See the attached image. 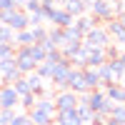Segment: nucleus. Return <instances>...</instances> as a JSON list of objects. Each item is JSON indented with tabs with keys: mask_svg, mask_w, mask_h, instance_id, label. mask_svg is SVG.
Segmentation results:
<instances>
[{
	"mask_svg": "<svg viewBox=\"0 0 125 125\" xmlns=\"http://www.w3.org/2000/svg\"><path fill=\"white\" fill-rule=\"evenodd\" d=\"M83 100L90 105V110L95 113V115H105L108 118V113H110V108L115 105V103H110L108 98H105V93H103V88H95V90H90V93H85V95H80Z\"/></svg>",
	"mask_w": 125,
	"mask_h": 125,
	"instance_id": "f257e3e1",
	"label": "nucleus"
},
{
	"mask_svg": "<svg viewBox=\"0 0 125 125\" xmlns=\"http://www.w3.org/2000/svg\"><path fill=\"white\" fill-rule=\"evenodd\" d=\"M90 125H105V115H93Z\"/></svg>",
	"mask_w": 125,
	"mask_h": 125,
	"instance_id": "72a5a7b5",
	"label": "nucleus"
},
{
	"mask_svg": "<svg viewBox=\"0 0 125 125\" xmlns=\"http://www.w3.org/2000/svg\"><path fill=\"white\" fill-rule=\"evenodd\" d=\"M0 23L13 28V33H18V30H25L30 28L28 23V13L23 8H13V10H0Z\"/></svg>",
	"mask_w": 125,
	"mask_h": 125,
	"instance_id": "f03ea898",
	"label": "nucleus"
},
{
	"mask_svg": "<svg viewBox=\"0 0 125 125\" xmlns=\"http://www.w3.org/2000/svg\"><path fill=\"white\" fill-rule=\"evenodd\" d=\"M53 125H83L75 110H55Z\"/></svg>",
	"mask_w": 125,
	"mask_h": 125,
	"instance_id": "ddd939ff",
	"label": "nucleus"
},
{
	"mask_svg": "<svg viewBox=\"0 0 125 125\" xmlns=\"http://www.w3.org/2000/svg\"><path fill=\"white\" fill-rule=\"evenodd\" d=\"M103 62H108L105 48H88V55H85V68H100Z\"/></svg>",
	"mask_w": 125,
	"mask_h": 125,
	"instance_id": "9b49d317",
	"label": "nucleus"
},
{
	"mask_svg": "<svg viewBox=\"0 0 125 125\" xmlns=\"http://www.w3.org/2000/svg\"><path fill=\"white\" fill-rule=\"evenodd\" d=\"M13 53H15V45H0V60H3V58H10Z\"/></svg>",
	"mask_w": 125,
	"mask_h": 125,
	"instance_id": "473e14b6",
	"label": "nucleus"
},
{
	"mask_svg": "<svg viewBox=\"0 0 125 125\" xmlns=\"http://www.w3.org/2000/svg\"><path fill=\"white\" fill-rule=\"evenodd\" d=\"M13 0H0V10H13Z\"/></svg>",
	"mask_w": 125,
	"mask_h": 125,
	"instance_id": "f704fd0d",
	"label": "nucleus"
},
{
	"mask_svg": "<svg viewBox=\"0 0 125 125\" xmlns=\"http://www.w3.org/2000/svg\"><path fill=\"white\" fill-rule=\"evenodd\" d=\"M30 33H33V40H35V43H40V40L48 38V28H45V25H30Z\"/></svg>",
	"mask_w": 125,
	"mask_h": 125,
	"instance_id": "cd10ccee",
	"label": "nucleus"
},
{
	"mask_svg": "<svg viewBox=\"0 0 125 125\" xmlns=\"http://www.w3.org/2000/svg\"><path fill=\"white\" fill-rule=\"evenodd\" d=\"M68 90H73L75 95H85V93H90L88 85H85V80H83V68H75V65L70 68V75H68Z\"/></svg>",
	"mask_w": 125,
	"mask_h": 125,
	"instance_id": "0eeeda50",
	"label": "nucleus"
},
{
	"mask_svg": "<svg viewBox=\"0 0 125 125\" xmlns=\"http://www.w3.org/2000/svg\"><path fill=\"white\" fill-rule=\"evenodd\" d=\"M120 13H125V0H120V3L115 5V18H118Z\"/></svg>",
	"mask_w": 125,
	"mask_h": 125,
	"instance_id": "c9c22d12",
	"label": "nucleus"
},
{
	"mask_svg": "<svg viewBox=\"0 0 125 125\" xmlns=\"http://www.w3.org/2000/svg\"><path fill=\"white\" fill-rule=\"evenodd\" d=\"M78 98L80 95H75L73 90H58V95L53 98L55 100V110H75Z\"/></svg>",
	"mask_w": 125,
	"mask_h": 125,
	"instance_id": "6e6552de",
	"label": "nucleus"
},
{
	"mask_svg": "<svg viewBox=\"0 0 125 125\" xmlns=\"http://www.w3.org/2000/svg\"><path fill=\"white\" fill-rule=\"evenodd\" d=\"M62 38H65V45H68V43H80V40H83V35H80L73 25H70V28H62Z\"/></svg>",
	"mask_w": 125,
	"mask_h": 125,
	"instance_id": "a878e982",
	"label": "nucleus"
},
{
	"mask_svg": "<svg viewBox=\"0 0 125 125\" xmlns=\"http://www.w3.org/2000/svg\"><path fill=\"white\" fill-rule=\"evenodd\" d=\"M10 85H13V90L18 93V98H23V95H28V93H30V88H28V80H25V75H23V78H18L15 83H10Z\"/></svg>",
	"mask_w": 125,
	"mask_h": 125,
	"instance_id": "bb28decb",
	"label": "nucleus"
},
{
	"mask_svg": "<svg viewBox=\"0 0 125 125\" xmlns=\"http://www.w3.org/2000/svg\"><path fill=\"white\" fill-rule=\"evenodd\" d=\"M0 125H5V123H0Z\"/></svg>",
	"mask_w": 125,
	"mask_h": 125,
	"instance_id": "79ce46f5",
	"label": "nucleus"
},
{
	"mask_svg": "<svg viewBox=\"0 0 125 125\" xmlns=\"http://www.w3.org/2000/svg\"><path fill=\"white\" fill-rule=\"evenodd\" d=\"M95 70H98V78H100V88H105V85H110V83H115V78H113V70H110L108 62H103V65L95 68Z\"/></svg>",
	"mask_w": 125,
	"mask_h": 125,
	"instance_id": "aec40b11",
	"label": "nucleus"
},
{
	"mask_svg": "<svg viewBox=\"0 0 125 125\" xmlns=\"http://www.w3.org/2000/svg\"><path fill=\"white\" fill-rule=\"evenodd\" d=\"M90 15L98 20V23H108V20L115 18V5H110L108 0H93Z\"/></svg>",
	"mask_w": 125,
	"mask_h": 125,
	"instance_id": "39448f33",
	"label": "nucleus"
},
{
	"mask_svg": "<svg viewBox=\"0 0 125 125\" xmlns=\"http://www.w3.org/2000/svg\"><path fill=\"white\" fill-rule=\"evenodd\" d=\"M13 115H15V110H5V108H0V123L10 125V120H13Z\"/></svg>",
	"mask_w": 125,
	"mask_h": 125,
	"instance_id": "2f4dec72",
	"label": "nucleus"
},
{
	"mask_svg": "<svg viewBox=\"0 0 125 125\" xmlns=\"http://www.w3.org/2000/svg\"><path fill=\"white\" fill-rule=\"evenodd\" d=\"M35 100H38V95H33V93H28V95H23V98H20V105H23L25 110H30V108L35 105Z\"/></svg>",
	"mask_w": 125,
	"mask_h": 125,
	"instance_id": "c756f323",
	"label": "nucleus"
},
{
	"mask_svg": "<svg viewBox=\"0 0 125 125\" xmlns=\"http://www.w3.org/2000/svg\"><path fill=\"white\" fill-rule=\"evenodd\" d=\"M95 25H100V23H98V20L93 18L90 13H88V15H80V18H75V20H73V28H75L80 35H85L88 30H93Z\"/></svg>",
	"mask_w": 125,
	"mask_h": 125,
	"instance_id": "2eb2a0df",
	"label": "nucleus"
},
{
	"mask_svg": "<svg viewBox=\"0 0 125 125\" xmlns=\"http://www.w3.org/2000/svg\"><path fill=\"white\" fill-rule=\"evenodd\" d=\"M108 3H110V5H118V3H120V0H108Z\"/></svg>",
	"mask_w": 125,
	"mask_h": 125,
	"instance_id": "a19ab883",
	"label": "nucleus"
},
{
	"mask_svg": "<svg viewBox=\"0 0 125 125\" xmlns=\"http://www.w3.org/2000/svg\"><path fill=\"white\" fill-rule=\"evenodd\" d=\"M58 3H60V5H62V8H65V5H68V3H73V0H58Z\"/></svg>",
	"mask_w": 125,
	"mask_h": 125,
	"instance_id": "ea45409f",
	"label": "nucleus"
},
{
	"mask_svg": "<svg viewBox=\"0 0 125 125\" xmlns=\"http://www.w3.org/2000/svg\"><path fill=\"white\" fill-rule=\"evenodd\" d=\"M23 10H25L28 15L30 13H38V10H40V0H28V3L23 5Z\"/></svg>",
	"mask_w": 125,
	"mask_h": 125,
	"instance_id": "7c9ffc66",
	"label": "nucleus"
},
{
	"mask_svg": "<svg viewBox=\"0 0 125 125\" xmlns=\"http://www.w3.org/2000/svg\"><path fill=\"white\" fill-rule=\"evenodd\" d=\"M105 30H108V35L113 38V40H118L123 33H125V28L118 23V18H113V20H108V23H105Z\"/></svg>",
	"mask_w": 125,
	"mask_h": 125,
	"instance_id": "4be33fe9",
	"label": "nucleus"
},
{
	"mask_svg": "<svg viewBox=\"0 0 125 125\" xmlns=\"http://www.w3.org/2000/svg\"><path fill=\"white\" fill-rule=\"evenodd\" d=\"M28 50H30V58H33L35 62H43L45 60V55H48V50L40 45V43H33V45H28Z\"/></svg>",
	"mask_w": 125,
	"mask_h": 125,
	"instance_id": "b1692460",
	"label": "nucleus"
},
{
	"mask_svg": "<svg viewBox=\"0 0 125 125\" xmlns=\"http://www.w3.org/2000/svg\"><path fill=\"white\" fill-rule=\"evenodd\" d=\"M10 125H33V120H30L28 113H15L13 120H10Z\"/></svg>",
	"mask_w": 125,
	"mask_h": 125,
	"instance_id": "c85d7f7f",
	"label": "nucleus"
},
{
	"mask_svg": "<svg viewBox=\"0 0 125 125\" xmlns=\"http://www.w3.org/2000/svg\"><path fill=\"white\" fill-rule=\"evenodd\" d=\"M70 68H73V62L62 58L58 65L53 68V75H50V83H53V88L58 90H68V75H70Z\"/></svg>",
	"mask_w": 125,
	"mask_h": 125,
	"instance_id": "20e7f679",
	"label": "nucleus"
},
{
	"mask_svg": "<svg viewBox=\"0 0 125 125\" xmlns=\"http://www.w3.org/2000/svg\"><path fill=\"white\" fill-rule=\"evenodd\" d=\"M75 113H78V118H80V123L83 125H90V120H93V115H95V113L90 110V105L83 98H78V105H75Z\"/></svg>",
	"mask_w": 125,
	"mask_h": 125,
	"instance_id": "f3484780",
	"label": "nucleus"
},
{
	"mask_svg": "<svg viewBox=\"0 0 125 125\" xmlns=\"http://www.w3.org/2000/svg\"><path fill=\"white\" fill-rule=\"evenodd\" d=\"M18 105H20V98H18V93L13 90V85H0V108L15 110Z\"/></svg>",
	"mask_w": 125,
	"mask_h": 125,
	"instance_id": "9d476101",
	"label": "nucleus"
},
{
	"mask_svg": "<svg viewBox=\"0 0 125 125\" xmlns=\"http://www.w3.org/2000/svg\"><path fill=\"white\" fill-rule=\"evenodd\" d=\"M25 80H28V88H30V93H33V95H43V90L48 88V80H43L35 70H33V73H28Z\"/></svg>",
	"mask_w": 125,
	"mask_h": 125,
	"instance_id": "4468645a",
	"label": "nucleus"
},
{
	"mask_svg": "<svg viewBox=\"0 0 125 125\" xmlns=\"http://www.w3.org/2000/svg\"><path fill=\"white\" fill-rule=\"evenodd\" d=\"M118 60H120V62H123V68H125V50H123V53H120V55H118Z\"/></svg>",
	"mask_w": 125,
	"mask_h": 125,
	"instance_id": "58836bf2",
	"label": "nucleus"
},
{
	"mask_svg": "<svg viewBox=\"0 0 125 125\" xmlns=\"http://www.w3.org/2000/svg\"><path fill=\"white\" fill-rule=\"evenodd\" d=\"M108 118H110V120H115L118 125H125V103H115V105L110 108Z\"/></svg>",
	"mask_w": 125,
	"mask_h": 125,
	"instance_id": "412c9836",
	"label": "nucleus"
},
{
	"mask_svg": "<svg viewBox=\"0 0 125 125\" xmlns=\"http://www.w3.org/2000/svg\"><path fill=\"white\" fill-rule=\"evenodd\" d=\"M118 23H120V25L125 28V13H120V15H118Z\"/></svg>",
	"mask_w": 125,
	"mask_h": 125,
	"instance_id": "4c0bfd02",
	"label": "nucleus"
},
{
	"mask_svg": "<svg viewBox=\"0 0 125 125\" xmlns=\"http://www.w3.org/2000/svg\"><path fill=\"white\" fill-rule=\"evenodd\" d=\"M48 40L53 43L55 48L65 45V38H62V28H48Z\"/></svg>",
	"mask_w": 125,
	"mask_h": 125,
	"instance_id": "5701e85b",
	"label": "nucleus"
},
{
	"mask_svg": "<svg viewBox=\"0 0 125 125\" xmlns=\"http://www.w3.org/2000/svg\"><path fill=\"white\" fill-rule=\"evenodd\" d=\"M28 115L33 120V125H53V118H55V115H50L45 110H38V108H30Z\"/></svg>",
	"mask_w": 125,
	"mask_h": 125,
	"instance_id": "dca6fc26",
	"label": "nucleus"
},
{
	"mask_svg": "<svg viewBox=\"0 0 125 125\" xmlns=\"http://www.w3.org/2000/svg\"><path fill=\"white\" fill-rule=\"evenodd\" d=\"M13 40H15L13 28H8V25L0 23V45H13Z\"/></svg>",
	"mask_w": 125,
	"mask_h": 125,
	"instance_id": "393cba45",
	"label": "nucleus"
},
{
	"mask_svg": "<svg viewBox=\"0 0 125 125\" xmlns=\"http://www.w3.org/2000/svg\"><path fill=\"white\" fill-rule=\"evenodd\" d=\"M73 20H75V18H73L65 8H55L53 13H50V18H48V25L50 28H70Z\"/></svg>",
	"mask_w": 125,
	"mask_h": 125,
	"instance_id": "1a4fd4ad",
	"label": "nucleus"
},
{
	"mask_svg": "<svg viewBox=\"0 0 125 125\" xmlns=\"http://www.w3.org/2000/svg\"><path fill=\"white\" fill-rule=\"evenodd\" d=\"M103 93H105V98L110 103H125V85L123 83H110V85L103 88Z\"/></svg>",
	"mask_w": 125,
	"mask_h": 125,
	"instance_id": "f8f14e48",
	"label": "nucleus"
},
{
	"mask_svg": "<svg viewBox=\"0 0 125 125\" xmlns=\"http://www.w3.org/2000/svg\"><path fill=\"white\" fill-rule=\"evenodd\" d=\"M115 43H118V48H120V50H125V33H123V35L115 40Z\"/></svg>",
	"mask_w": 125,
	"mask_h": 125,
	"instance_id": "e433bc0d",
	"label": "nucleus"
},
{
	"mask_svg": "<svg viewBox=\"0 0 125 125\" xmlns=\"http://www.w3.org/2000/svg\"><path fill=\"white\" fill-rule=\"evenodd\" d=\"M83 80H85L88 90L100 88V78H98V70H95V68H83Z\"/></svg>",
	"mask_w": 125,
	"mask_h": 125,
	"instance_id": "a211bd4d",
	"label": "nucleus"
},
{
	"mask_svg": "<svg viewBox=\"0 0 125 125\" xmlns=\"http://www.w3.org/2000/svg\"><path fill=\"white\" fill-rule=\"evenodd\" d=\"M35 40H33V33H30V28H25V30H18L15 33V40H13V45L15 48H25V45H33Z\"/></svg>",
	"mask_w": 125,
	"mask_h": 125,
	"instance_id": "6ab92c4d",
	"label": "nucleus"
},
{
	"mask_svg": "<svg viewBox=\"0 0 125 125\" xmlns=\"http://www.w3.org/2000/svg\"><path fill=\"white\" fill-rule=\"evenodd\" d=\"M13 58H15V65H18V70L23 73V75H28V73H33V70L38 68V62H35L33 58H30V50H28V45H25V48H15Z\"/></svg>",
	"mask_w": 125,
	"mask_h": 125,
	"instance_id": "423d86ee",
	"label": "nucleus"
},
{
	"mask_svg": "<svg viewBox=\"0 0 125 125\" xmlns=\"http://www.w3.org/2000/svg\"><path fill=\"white\" fill-rule=\"evenodd\" d=\"M113 43V38L108 35L105 25H95L93 30H88L85 35H83V45L85 48H108Z\"/></svg>",
	"mask_w": 125,
	"mask_h": 125,
	"instance_id": "7ed1b4c3",
	"label": "nucleus"
}]
</instances>
